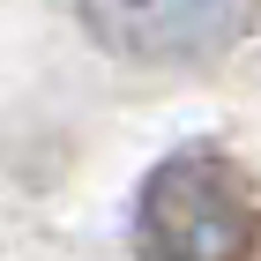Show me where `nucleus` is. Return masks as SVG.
<instances>
[{
	"label": "nucleus",
	"instance_id": "obj_2",
	"mask_svg": "<svg viewBox=\"0 0 261 261\" xmlns=\"http://www.w3.org/2000/svg\"><path fill=\"white\" fill-rule=\"evenodd\" d=\"M82 22L105 53L149 67L224 60L261 30V0H82Z\"/></svg>",
	"mask_w": 261,
	"mask_h": 261
},
{
	"label": "nucleus",
	"instance_id": "obj_1",
	"mask_svg": "<svg viewBox=\"0 0 261 261\" xmlns=\"http://www.w3.org/2000/svg\"><path fill=\"white\" fill-rule=\"evenodd\" d=\"M142 261H261V194L224 149L164 157L135 194Z\"/></svg>",
	"mask_w": 261,
	"mask_h": 261
}]
</instances>
